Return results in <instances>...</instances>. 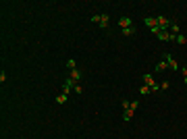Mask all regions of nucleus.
<instances>
[{
  "instance_id": "a211bd4d",
  "label": "nucleus",
  "mask_w": 187,
  "mask_h": 139,
  "mask_svg": "<svg viewBox=\"0 0 187 139\" xmlns=\"http://www.w3.org/2000/svg\"><path fill=\"white\" fill-rule=\"evenodd\" d=\"M168 87H171V83H168V81H162V83H160V91H162V89H168Z\"/></svg>"
},
{
  "instance_id": "0eeeda50",
  "label": "nucleus",
  "mask_w": 187,
  "mask_h": 139,
  "mask_svg": "<svg viewBox=\"0 0 187 139\" xmlns=\"http://www.w3.org/2000/svg\"><path fill=\"white\" fill-rule=\"evenodd\" d=\"M69 77L75 81V83H79V79H81V71H79V69H73V71L69 73Z\"/></svg>"
},
{
  "instance_id": "20e7f679",
  "label": "nucleus",
  "mask_w": 187,
  "mask_h": 139,
  "mask_svg": "<svg viewBox=\"0 0 187 139\" xmlns=\"http://www.w3.org/2000/svg\"><path fill=\"white\" fill-rule=\"evenodd\" d=\"M162 58L168 63V69L171 71H179V63H177L175 58H171V54H162Z\"/></svg>"
},
{
  "instance_id": "4be33fe9",
  "label": "nucleus",
  "mask_w": 187,
  "mask_h": 139,
  "mask_svg": "<svg viewBox=\"0 0 187 139\" xmlns=\"http://www.w3.org/2000/svg\"><path fill=\"white\" fill-rule=\"evenodd\" d=\"M91 23H100V15H94L91 17Z\"/></svg>"
},
{
  "instance_id": "39448f33",
  "label": "nucleus",
  "mask_w": 187,
  "mask_h": 139,
  "mask_svg": "<svg viewBox=\"0 0 187 139\" xmlns=\"http://www.w3.org/2000/svg\"><path fill=\"white\" fill-rule=\"evenodd\" d=\"M131 19H129V17H121V19H118V27H121V29H127V27H133V25H131Z\"/></svg>"
},
{
  "instance_id": "f8f14e48",
  "label": "nucleus",
  "mask_w": 187,
  "mask_h": 139,
  "mask_svg": "<svg viewBox=\"0 0 187 139\" xmlns=\"http://www.w3.org/2000/svg\"><path fill=\"white\" fill-rule=\"evenodd\" d=\"M139 93H141V96H148V93H152V89H150L148 85H141V87H139Z\"/></svg>"
},
{
  "instance_id": "1a4fd4ad",
  "label": "nucleus",
  "mask_w": 187,
  "mask_h": 139,
  "mask_svg": "<svg viewBox=\"0 0 187 139\" xmlns=\"http://www.w3.org/2000/svg\"><path fill=\"white\" fill-rule=\"evenodd\" d=\"M166 69H168V63H166L164 58H162V60L156 64V71H158V73H162V71H166Z\"/></svg>"
},
{
  "instance_id": "f257e3e1",
  "label": "nucleus",
  "mask_w": 187,
  "mask_h": 139,
  "mask_svg": "<svg viewBox=\"0 0 187 139\" xmlns=\"http://www.w3.org/2000/svg\"><path fill=\"white\" fill-rule=\"evenodd\" d=\"M144 85H148L152 91H160V85L154 81V77L150 75V73H145V75H144Z\"/></svg>"
},
{
  "instance_id": "2eb2a0df",
  "label": "nucleus",
  "mask_w": 187,
  "mask_h": 139,
  "mask_svg": "<svg viewBox=\"0 0 187 139\" xmlns=\"http://www.w3.org/2000/svg\"><path fill=\"white\" fill-rule=\"evenodd\" d=\"M133 33H135V27H127V29H123V35H127V37H131Z\"/></svg>"
},
{
  "instance_id": "f03ea898",
  "label": "nucleus",
  "mask_w": 187,
  "mask_h": 139,
  "mask_svg": "<svg viewBox=\"0 0 187 139\" xmlns=\"http://www.w3.org/2000/svg\"><path fill=\"white\" fill-rule=\"evenodd\" d=\"M156 23H158V29H162V31H168V29H171V21H168L166 17H162V15L156 17Z\"/></svg>"
},
{
  "instance_id": "aec40b11",
  "label": "nucleus",
  "mask_w": 187,
  "mask_h": 139,
  "mask_svg": "<svg viewBox=\"0 0 187 139\" xmlns=\"http://www.w3.org/2000/svg\"><path fill=\"white\" fill-rule=\"evenodd\" d=\"M73 91H75V93H83V87H81L79 83H77V85H75V89H73Z\"/></svg>"
},
{
  "instance_id": "dca6fc26",
  "label": "nucleus",
  "mask_w": 187,
  "mask_h": 139,
  "mask_svg": "<svg viewBox=\"0 0 187 139\" xmlns=\"http://www.w3.org/2000/svg\"><path fill=\"white\" fill-rule=\"evenodd\" d=\"M67 69H69V71L77 69V63H75V60H73V58H71V60H67Z\"/></svg>"
},
{
  "instance_id": "9d476101",
  "label": "nucleus",
  "mask_w": 187,
  "mask_h": 139,
  "mask_svg": "<svg viewBox=\"0 0 187 139\" xmlns=\"http://www.w3.org/2000/svg\"><path fill=\"white\" fill-rule=\"evenodd\" d=\"M133 114H135V112H133L131 108H129V110H123V118H125V123H129V120L133 118Z\"/></svg>"
},
{
  "instance_id": "7ed1b4c3",
  "label": "nucleus",
  "mask_w": 187,
  "mask_h": 139,
  "mask_svg": "<svg viewBox=\"0 0 187 139\" xmlns=\"http://www.w3.org/2000/svg\"><path fill=\"white\" fill-rule=\"evenodd\" d=\"M75 81H73V79H71V77H67V79H65V83H62V93H67V96H69L71 93V89H75Z\"/></svg>"
},
{
  "instance_id": "6e6552de",
  "label": "nucleus",
  "mask_w": 187,
  "mask_h": 139,
  "mask_svg": "<svg viewBox=\"0 0 187 139\" xmlns=\"http://www.w3.org/2000/svg\"><path fill=\"white\" fill-rule=\"evenodd\" d=\"M98 25H100L102 29H106V27H108V15H106V13H102V15H100V23H98Z\"/></svg>"
},
{
  "instance_id": "412c9836",
  "label": "nucleus",
  "mask_w": 187,
  "mask_h": 139,
  "mask_svg": "<svg viewBox=\"0 0 187 139\" xmlns=\"http://www.w3.org/2000/svg\"><path fill=\"white\" fill-rule=\"evenodd\" d=\"M181 73H183V81L187 83V67H183V71H181Z\"/></svg>"
},
{
  "instance_id": "4468645a",
  "label": "nucleus",
  "mask_w": 187,
  "mask_h": 139,
  "mask_svg": "<svg viewBox=\"0 0 187 139\" xmlns=\"http://www.w3.org/2000/svg\"><path fill=\"white\" fill-rule=\"evenodd\" d=\"M175 42H177V44H181V46H183V44H187V37H185V35H183V33H179V35H177V40H175Z\"/></svg>"
},
{
  "instance_id": "f3484780",
  "label": "nucleus",
  "mask_w": 187,
  "mask_h": 139,
  "mask_svg": "<svg viewBox=\"0 0 187 139\" xmlns=\"http://www.w3.org/2000/svg\"><path fill=\"white\" fill-rule=\"evenodd\" d=\"M129 106H131V102H127V100L121 102V108H123V110H129Z\"/></svg>"
},
{
  "instance_id": "9b49d317",
  "label": "nucleus",
  "mask_w": 187,
  "mask_h": 139,
  "mask_svg": "<svg viewBox=\"0 0 187 139\" xmlns=\"http://www.w3.org/2000/svg\"><path fill=\"white\" fill-rule=\"evenodd\" d=\"M171 33H173V35H179L181 33V27L177 25V23H171Z\"/></svg>"
},
{
  "instance_id": "6ab92c4d",
  "label": "nucleus",
  "mask_w": 187,
  "mask_h": 139,
  "mask_svg": "<svg viewBox=\"0 0 187 139\" xmlns=\"http://www.w3.org/2000/svg\"><path fill=\"white\" fill-rule=\"evenodd\" d=\"M129 108H131V110L135 112V110H137V108H139V102H137V100H135V102H131V106H129Z\"/></svg>"
},
{
  "instance_id": "423d86ee",
  "label": "nucleus",
  "mask_w": 187,
  "mask_h": 139,
  "mask_svg": "<svg viewBox=\"0 0 187 139\" xmlns=\"http://www.w3.org/2000/svg\"><path fill=\"white\" fill-rule=\"evenodd\" d=\"M144 25L148 29H154V27H158V23H156V19H152V17H145L144 19Z\"/></svg>"
},
{
  "instance_id": "ddd939ff",
  "label": "nucleus",
  "mask_w": 187,
  "mask_h": 139,
  "mask_svg": "<svg viewBox=\"0 0 187 139\" xmlns=\"http://www.w3.org/2000/svg\"><path fill=\"white\" fill-rule=\"evenodd\" d=\"M67 93H58V96H56V102H58V104H65V102H67Z\"/></svg>"
}]
</instances>
